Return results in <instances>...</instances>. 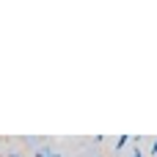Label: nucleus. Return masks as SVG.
Wrapping results in <instances>:
<instances>
[{
    "mask_svg": "<svg viewBox=\"0 0 157 157\" xmlns=\"http://www.w3.org/2000/svg\"><path fill=\"white\" fill-rule=\"evenodd\" d=\"M155 144H157V141H155Z\"/></svg>",
    "mask_w": 157,
    "mask_h": 157,
    "instance_id": "nucleus-5",
    "label": "nucleus"
},
{
    "mask_svg": "<svg viewBox=\"0 0 157 157\" xmlns=\"http://www.w3.org/2000/svg\"><path fill=\"white\" fill-rule=\"evenodd\" d=\"M127 157H144V152H141V149H132V152H130Z\"/></svg>",
    "mask_w": 157,
    "mask_h": 157,
    "instance_id": "nucleus-3",
    "label": "nucleus"
},
{
    "mask_svg": "<svg viewBox=\"0 0 157 157\" xmlns=\"http://www.w3.org/2000/svg\"><path fill=\"white\" fill-rule=\"evenodd\" d=\"M8 157H22V155L19 152H8Z\"/></svg>",
    "mask_w": 157,
    "mask_h": 157,
    "instance_id": "nucleus-4",
    "label": "nucleus"
},
{
    "mask_svg": "<svg viewBox=\"0 0 157 157\" xmlns=\"http://www.w3.org/2000/svg\"><path fill=\"white\" fill-rule=\"evenodd\" d=\"M36 157H61V155H55L52 149H47V146H41V149H36Z\"/></svg>",
    "mask_w": 157,
    "mask_h": 157,
    "instance_id": "nucleus-1",
    "label": "nucleus"
},
{
    "mask_svg": "<svg viewBox=\"0 0 157 157\" xmlns=\"http://www.w3.org/2000/svg\"><path fill=\"white\" fill-rule=\"evenodd\" d=\"M130 141H132V138H130V135H121V138H119V141H116V149H124V146H127V144H130Z\"/></svg>",
    "mask_w": 157,
    "mask_h": 157,
    "instance_id": "nucleus-2",
    "label": "nucleus"
}]
</instances>
